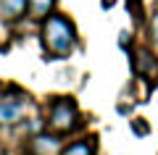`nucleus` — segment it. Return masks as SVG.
<instances>
[{"instance_id": "1", "label": "nucleus", "mask_w": 158, "mask_h": 155, "mask_svg": "<svg viewBox=\"0 0 158 155\" xmlns=\"http://www.w3.org/2000/svg\"><path fill=\"white\" fill-rule=\"evenodd\" d=\"M42 42L53 58H69L74 50V42H77L74 27L63 16H48L45 27H42Z\"/></svg>"}, {"instance_id": "2", "label": "nucleus", "mask_w": 158, "mask_h": 155, "mask_svg": "<svg viewBox=\"0 0 158 155\" xmlns=\"http://www.w3.org/2000/svg\"><path fill=\"white\" fill-rule=\"evenodd\" d=\"M77 118H79V111H77V105H74V100H66V97H61V100H56L50 105V129L53 132H58V134H63V132H71L74 126H77Z\"/></svg>"}, {"instance_id": "3", "label": "nucleus", "mask_w": 158, "mask_h": 155, "mask_svg": "<svg viewBox=\"0 0 158 155\" xmlns=\"http://www.w3.org/2000/svg\"><path fill=\"white\" fill-rule=\"evenodd\" d=\"M135 55H137L135 58V71L142 74V76H156L158 79V63L150 55V50H137Z\"/></svg>"}, {"instance_id": "4", "label": "nucleus", "mask_w": 158, "mask_h": 155, "mask_svg": "<svg viewBox=\"0 0 158 155\" xmlns=\"http://www.w3.org/2000/svg\"><path fill=\"white\" fill-rule=\"evenodd\" d=\"M21 111H24V103H21V100L3 97V100H0V124H13V121H19Z\"/></svg>"}, {"instance_id": "5", "label": "nucleus", "mask_w": 158, "mask_h": 155, "mask_svg": "<svg viewBox=\"0 0 158 155\" xmlns=\"http://www.w3.org/2000/svg\"><path fill=\"white\" fill-rule=\"evenodd\" d=\"M58 150H61V142H58V137H53V134H40L32 142V153L34 155H58Z\"/></svg>"}, {"instance_id": "6", "label": "nucleus", "mask_w": 158, "mask_h": 155, "mask_svg": "<svg viewBox=\"0 0 158 155\" xmlns=\"http://www.w3.org/2000/svg\"><path fill=\"white\" fill-rule=\"evenodd\" d=\"M27 11V0H0V18L13 21Z\"/></svg>"}, {"instance_id": "7", "label": "nucleus", "mask_w": 158, "mask_h": 155, "mask_svg": "<svg viewBox=\"0 0 158 155\" xmlns=\"http://www.w3.org/2000/svg\"><path fill=\"white\" fill-rule=\"evenodd\" d=\"M56 0H27V13L32 18H48Z\"/></svg>"}, {"instance_id": "8", "label": "nucleus", "mask_w": 158, "mask_h": 155, "mask_svg": "<svg viewBox=\"0 0 158 155\" xmlns=\"http://www.w3.org/2000/svg\"><path fill=\"white\" fill-rule=\"evenodd\" d=\"M63 155H92V145L87 142H74L63 150Z\"/></svg>"}, {"instance_id": "9", "label": "nucleus", "mask_w": 158, "mask_h": 155, "mask_svg": "<svg viewBox=\"0 0 158 155\" xmlns=\"http://www.w3.org/2000/svg\"><path fill=\"white\" fill-rule=\"evenodd\" d=\"M140 121H142V118L132 121V126H135V132H137V134H145V132H148V126H145V124H140Z\"/></svg>"}, {"instance_id": "10", "label": "nucleus", "mask_w": 158, "mask_h": 155, "mask_svg": "<svg viewBox=\"0 0 158 155\" xmlns=\"http://www.w3.org/2000/svg\"><path fill=\"white\" fill-rule=\"evenodd\" d=\"M150 32H153V37H156V42H158V13L153 16V21H150Z\"/></svg>"}]
</instances>
